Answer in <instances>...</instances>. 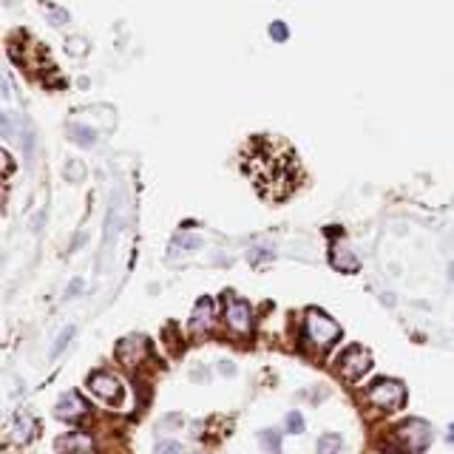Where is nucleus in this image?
I'll use <instances>...</instances> for the list:
<instances>
[{
    "label": "nucleus",
    "mask_w": 454,
    "mask_h": 454,
    "mask_svg": "<svg viewBox=\"0 0 454 454\" xmlns=\"http://www.w3.org/2000/svg\"><path fill=\"white\" fill-rule=\"evenodd\" d=\"M244 171L256 185V190L267 199L290 196L301 179V165H298L296 151L287 142H278L270 137H262L247 148Z\"/></svg>",
    "instance_id": "1"
},
{
    "label": "nucleus",
    "mask_w": 454,
    "mask_h": 454,
    "mask_svg": "<svg viewBox=\"0 0 454 454\" xmlns=\"http://www.w3.org/2000/svg\"><path fill=\"white\" fill-rule=\"evenodd\" d=\"M434 434L426 421H406L389 437V454H421L432 446Z\"/></svg>",
    "instance_id": "2"
},
{
    "label": "nucleus",
    "mask_w": 454,
    "mask_h": 454,
    "mask_svg": "<svg viewBox=\"0 0 454 454\" xmlns=\"http://www.w3.org/2000/svg\"><path fill=\"white\" fill-rule=\"evenodd\" d=\"M304 338L318 349V352H324V349H329L338 338H341V326L329 318L326 312H321V310H310L307 312V318H304Z\"/></svg>",
    "instance_id": "3"
},
{
    "label": "nucleus",
    "mask_w": 454,
    "mask_h": 454,
    "mask_svg": "<svg viewBox=\"0 0 454 454\" xmlns=\"http://www.w3.org/2000/svg\"><path fill=\"white\" fill-rule=\"evenodd\" d=\"M366 400L372 406H378V409H384V411H398L406 403V386L400 381L381 378V381H375L366 389Z\"/></svg>",
    "instance_id": "4"
},
{
    "label": "nucleus",
    "mask_w": 454,
    "mask_h": 454,
    "mask_svg": "<svg viewBox=\"0 0 454 454\" xmlns=\"http://www.w3.org/2000/svg\"><path fill=\"white\" fill-rule=\"evenodd\" d=\"M369 369H372V355H369V349H363V347H349V349H344V355L338 358V366H335V372L344 378V381H349V384H355V381H361Z\"/></svg>",
    "instance_id": "5"
},
{
    "label": "nucleus",
    "mask_w": 454,
    "mask_h": 454,
    "mask_svg": "<svg viewBox=\"0 0 454 454\" xmlns=\"http://www.w3.org/2000/svg\"><path fill=\"white\" fill-rule=\"evenodd\" d=\"M225 324L233 329V333L239 335H247L250 333V326H253V310L247 301L225 293Z\"/></svg>",
    "instance_id": "6"
},
{
    "label": "nucleus",
    "mask_w": 454,
    "mask_h": 454,
    "mask_svg": "<svg viewBox=\"0 0 454 454\" xmlns=\"http://www.w3.org/2000/svg\"><path fill=\"white\" fill-rule=\"evenodd\" d=\"M89 389H91L97 398L108 400V403H116V400L122 398V384H119L111 372H94V375L89 378Z\"/></svg>",
    "instance_id": "7"
},
{
    "label": "nucleus",
    "mask_w": 454,
    "mask_h": 454,
    "mask_svg": "<svg viewBox=\"0 0 454 454\" xmlns=\"http://www.w3.org/2000/svg\"><path fill=\"white\" fill-rule=\"evenodd\" d=\"M145 355H148V341L142 335H128L116 344V358L126 366H137Z\"/></svg>",
    "instance_id": "8"
},
{
    "label": "nucleus",
    "mask_w": 454,
    "mask_h": 454,
    "mask_svg": "<svg viewBox=\"0 0 454 454\" xmlns=\"http://www.w3.org/2000/svg\"><path fill=\"white\" fill-rule=\"evenodd\" d=\"M86 400H82L77 392H66V395H60V400H57V406H54V415L60 418V421H80L82 415H86Z\"/></svg>",
    "instance_id": "9"
},
{
    "label": "nucleus",
    "mask_w": 454,
    "mask_h": 454,
    "mask_svg": "<svg viewBox=\"0 0 454 454\" xmlns=\"http://www.w3.org/2000/svg\"><path fill=\"white\" fill-rule=\"evenodd\" d=\"M54 448H57V454H91L94 440L82 432H68V434L57 437Z\"/></svg>",
    "instance_id": "10"
},
{
    "label": "nucleus",
    "mask_w": 454,
    "mask_h": 454,
    "mask_svg": "<svg viewBox=\"0 0 454 454\" xmlns=\"http://www.w3.org/2000/svg\"><path fill=\"white\" fill-rule=\"evenodd\" d=\"M213 326V301L211 298H199L190 315V329L193 333H204V329Z\"/></svg>",
    "instance_id": "11"
},
{
    "label": "nucleus",
    "mask_w": 454,
    "mask_h": 454,
    "mask_svg": "<svg viewBox=\"0 0 454 454\" xmlns=\"http://www.w3.org/2000/svg\"><path fill=\"white\" fill-rule=\"evenodd\" d=\"M37 432V423L34 418L29 415V411H15V418H12V440L15 443H29Z\"/></svg>",
    "instance_id": "12"
},
{
    "label": "nucleus",
    "mask_w": 454,
    "mask_h": 454,
    "mask_svg": "<svg viewBox=\"0 0 454 454\" xmlns=\"http://www.w3.org/2000/svg\"><path fill=\"white\" fill-rule=\"evenodd\" d=\"M333 264H335L338 270H347V273H355V270H358V259L347 250L344 244H335V247H333Z\"/></svg>",
    "instance_id": "13"
},
{
    "label": "nucleus",
    "mask_w": 454,
    "mask_h": 454,
    "mask_svg": "<svg viewBox=\"0 0 454 454\" xmlns=\"http://www.w3.org/2000/svg\"><path fill=\"white\" fill-rule=\"evenodd\" d=\"M315 451L318 454H338L341 451V434H321L318 443H315Z\"/></svg>",
    "instance_id": "14"
},
{
    "label": "nucleus",
    "mask_w": 454,
    "mask_h": 454,
    "mask_svg": "<svg viewBox=\"0 0 454 454\" xmlns=\"http://www.w3.org/2000/svg\"><path fill=\"white\" fill-rule=\"evenodd\" d=\"M259 440H262V446H264V448H270L273 454H278V451H281V437H278V432L264 429V432H259Z\"/></svg>",
    "instance_id": "15"
},
{
    "label": "nucleus",
    "mask_w": 454,
    "mask_h": 454,
    "mask_svg": "<svg viewBox=\"0 0 454 454\" xmlns=\"http://www.w3.org/2000/svg\"><path fill=\"white\" fill-rule=\"evenodd\" d=\"M68 137L74 139V142H80V145H91L97 137H94V131H89V128H82V126H71L68 128Z\"/></svg>",
    "instance_id": "16"
},
{
    "label": "nucleus",
    "mask_w": 454,
    "mask_h": 454,
    "mask_svg": "<svg viewBox=\"0 0 454 454\" xmlns=\"http://www.w3.org/2000/svg\"><path fill=\"white\" fill-rule=\"evenodd\" d=\"M71 338H74V326H66L63 333H60V338H57V344L52 347V358H57V355H60V352L68 347V341H71Z\"/></svg>",
    "instance_id": "17"
},
{
    "label": "nucleus",
    "mask_w": 454,
    "mask_h": 454,
    "mask_svg": "<svg viewBox=\"0 0 454 454\" xmlns=\"http://www.w3.org/2000/svg\"><path fill=\"white\" fill-rule=\"evenodd\" d=\"M284 423H287V429H290L293 434H301V432H304V418H301V411H290V415L284 418Z\"/></svg>",
    "instance_id": "18"
},
{
    "label": "nucleus",
    "mask_w": 454,
    "mask_h": 454,
    "mask_svg": "<svg viewBox=\"0 0 454 454\" xmlns=\"http://www.w3.org/2000/svg\"><path fill=\"white\" fill-rule=\"evenodd\" d=\"M153 454H185V448L176 440H162V443H156V451Z\"/></svg>",
    "instance_id": "19"
},
{
    "label": "nucleus",
    "mask_w": 454,
    "mask_h": 454,
    "mask_svg": "<svg viewBox=\"0 0 454 454\" xmlns=\"http://www.w3.org/2000/svg\"><path fill=\"white\" fill-rule=\"evenodd\" d=\"M270 34H273V40H278V43H281V40H287V26L284 23H273Z\"/></svg>",
    "instance_id": "20"
},
{
    "label": "nucleus",
    "mask_w": 454,
    "mask_h": 454,
    "mask_svg": "<svg viewBox=\"0 0 454 454\" xmlns=\"http://www.w3.org/2000/svg\"><path fill=\"white\" fill-rule=\"evenodd\" d=\"M80 287H82V281H80V278H74V281H71V287H68V293H66V296H77V293H80Z\"/></svg>",
    "instance_id": "21"
},
{
    "label": "nucleus",
    "mask_w": 454,
    "mask_h": 454,
    "mask_svg": "<svg viewBox=\"0 0 454 454\" xmlns=\"http://www.w3.org/2000/svg\"><path fill=\"white\" fill-rule=\"evenodd\" d=\"M219 369H222L225 375H233V372H236V366H233V363H227V361H222V366H219Z\"/></svg>",
    "instance_id": "22"
},
{
    "label": "nucleus",
    "mask_w": 454,
    "mask_h": 454,
    "mask_svg": "<svg viewBox=\"0 0 454 454\" xmlns=\"http://www.w3.org/2000/svg\"><path fill=\"white\" fill-rule=\"evenodd\" d=\"M196 454H199V451H196Z\"/></svg>",
    "instance_id": "23"
}]
</instances>
